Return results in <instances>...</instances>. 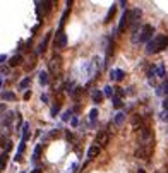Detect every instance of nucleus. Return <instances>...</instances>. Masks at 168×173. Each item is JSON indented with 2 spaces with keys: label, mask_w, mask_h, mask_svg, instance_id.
<instances>
[{
  "label": "nucleus",
  "mask_w": 168,
  "mask_h": 173,
  "mask_svg": "<svg viewBox=\"0 0 168 173\" xmlns=\"http://www.w3.org/2000/svg\"><path fill=\"white\" fill-rule=\"evenodd\" d=\"M166 46H168V36L156 34L155 38H151V41H148V48H146V51H148L149 55L151 53H160V51L166 50Z\"/></svg>",
  "instance_id": "nucleus-1"
},
{
  "label": "nucleus",
  "mask_w": 168,
  "mask_h": 173,
  "mask_svg": "<svg viewBox=\"0 0 168 173\" xmlns=\"http://www.w3.org/2000/svg\"><path fill=\"white\" fill-rule=\"evenodd\" d=\"M153 33H155V28H153L151 24H144V26L139 29V43H148V41H151Z\"/></svg>",
  "instance_id": "nucleus-2"
},
{
  "label": "nucleus",
  "mask_w": 168,
  "mask_h": 173,
  "mask_svg": "<svg viewBox=\"0 0 168 173\" xmlns=\"http://www.w3.org/2000/svg\"><path fill=\"white\" fill-rule=\"evenodd\" d=\"M141 16H142L141 9H132L129 12V17H127V24H130L134 29H137V23L141 21Z\"/></svg>",
  "instance_id": "nucleus-3"
},
{
  "label": "nucleus",
  "mask_w": 168,
  "mask_h": 173,
  "mask_svg": "<svg viewBox=\"0 0 168 173\" xmlns=\"http://www.w3.org/2000/svg\"><path fill=\"white\" fill-rule=\"evenodd\" d=\"M53 46L55 48H65L67 46V36L62 29H58L57 34H55V39H53Z\"/></svg>",
  "instance_id": "nucleus-4"
},
{
  "label": "nucleus",
  "mask_w": 168,
  "mask_h": 173,
  "mask_svg": "<svg viewBox=\"0 0 168 173\" xmlns=\"http://www.w3.org/2000/svg\"><path fill=\"white\" fill-rule=\"evenodd\" d=\"M149 154H151V144L141 146V148L136 151V156H137V158H142V160H146V158H148Z\"/></svg>",
  "instance_id": "nucleus-5"
},
{
  "label": "nucleus",
  "mask_w": 168,
  "mask_h": 173,
  "mask_svg": "<svg viewBox=\"0 0 168 173\" xmlns=\"http://www.w3.org/2000/svg\"><path fill=\"white\" fill-rule=\"evenodd\" d=\"M123 77H125V72H123L122 69H115V71L110 72V79L112 81H122Z\"/></svg>",
  "instance_id": "nucleus-6"
},
{
  "label": "nucleus",
  "mask_w": 168,
  "mask_h": 173,
  "mask_svg": "<svg viewBox=\"0 0 168 173\" xmlns=\"http://www.w3.org/2000/svg\"><path fill=\"white\" fill-rule=\"evenodd\" d=\"M108 139H110V135L107 134V132H98V135H96V142L100 146H105L108 142Z\"/></svg>",
  "instance_id": "nucleus-7"
},
{
  "label": "nucleus",
  "mask_w": 168,
  "mask_h": 173,
  "mask_svg": "<svg viewBox=\"0 0 168 173\" xmlns=\"http://www.w3.org/2000/svg\"><path fill=\"white\" fill-rule=\"evenodd\" d=\"M50 38H52V31H50V33H46L45 39H43V41L39 43V46H38V53H43V51L46 50V46H48V41H50Z\"/></svg>",
  "instance_id": "nucleus-8"
},
{
  "label": "nucleus",
  "mask_w": 168,
  "mask_h": 173,
  "mask_svg": "<svg viewBox=\"0 0 168 173\" xmlns=\"http://www.w3.org/2000/svg\"><path fill=\"white\" fill-rule=\"evenodd\" d=\"M127 17H129V12H123L122 16H120V23H118V28H117V31L122 33L123 28L127 26Z\"/></svg>",
  "instance_id": "nucleus-9"
},
{
  "label": "nucleus",
  "mask_w": 168,
  "mask_h": 173,
  "mask_svg": "<svg viewBox=\"0 0 168 173\" xmlns=\"http://www.w3.org/2000/svg\"><path fill=\"white\" fill-rule=\"evenodd\" d=\"M21 64H23V57H21V55H14V57L9 60L10 67H17V65H21Z\"/></svg>",
  "instance_id": "nucleus-10"
},
{
  "label": "nucleus",
  "mask_w": 168,
  "mask_h": 173,
  "mask_svg": "<svg viewBox=\"0 0 168 173\" xmlns=\"http://www.w3.org/2000/svg\"><path fill=\"white\" fill-rule=\"evenodd\" d=\"M123 120H125V113H123V112H117L115 118H113V123H115V125H122Z\"/></svg>",
  "instance_id": "nucleus-11"
},
{
  "label": "nucleus",
  "mask_w": 168,
  "mask_h": 173,
  "mask_svg": "<svg viewBox=\"0 0 168 173\" xmlns=\"http://www.w3.org/2000/svg\"><path fill=\"white\" fill-rule=\"evenodd\" d=\"M100 154V146H91L87 149V158H96Z\"/></svg>",
  "instance_id": "nucleus-12"
},
{
  "label": "nucleus",
  "mask_w": 168,
  "mask_h": 173,
  "mask_svg": "<svg viewBox=\"0 0 168 173\" xmlns=\"http://www.w3.org/2000/svg\"><path fill=\"white\" fill-rule=\"evenodd\" d=\"M155 76H158V77H165V76H166V72H165V65H163V64L156 65V67H155Z\"/></svg>",
  "instance_id": "nucleus-13"
},
{
  "label": "nucleus",
  "mask_w": 168,
  "mask_h": 173,
  "mask_svg": "<svg viewBox=\"0 0 168 173\" xmlns=\"http://www.w3.org/2000/svg\"><path fill=\"white\" fill-rule=\"evenodd\" d=\"M2 99H3V101H14V99H16V94L10 93V91H3V93H2Z\"/></svg>",
  "instance_id": "nucleus-14"
},
{
  "label": "nucleus",
  "mask_w": 168,
  "mask_h": 173,
  "mask_svg": "<svg viewBox=\"0 0 168 173\" xmlns=\"http://www.w3.org/2000/svg\"><path fill=\"white\" fill-rule=\"evenodd\" d=\"M158 94H165V96H168V77L165 79V82L160 86V89H158Z\"/></svg>",
  "instance_id": "nucleus-15"
},
{
  "label": "nucleus",
  "mask_w": 168,
  "mask_h": 173,
  "mask_svg": "<svg viewBox=\"0 0 168 173\" xmlns=\"http://www.w3.org/2000/svg\"><path fill=\"white\" fill-rule=\"evenodd\" d=\"M103 93H101V91H94V93H93V103H96V105H98V103H101V101H103Z\"/></svg>",
  "instance_id": "nucleus-16"
},
{
  "label": "nucleus",
  "mask_w": 168,
  "mask_h": 173,
  "mask_svg": "<svg viewBox=\"0 0 168 173\" xmlns=\"http://www.w3.org/2000/svg\"><path fill=\"white\" fill-rule=\"evenodd\" d=\"M29 84H31V79H29V77H24V79L19 82V89H21V91H26Z\"/></svg>",
  "instance_id": "nucleus-17"
},
{
  "label": "nucleus",
  "mask_w": 168,
  "mask_h": 173,
  "mask_svg": "<svg viewBox=\"0 0 168 173\" xmlns=\"http://www.w3.org/2000/svg\"><path fill=\"white\" fill-rule=\"evenodd\" d=\"M28 135H29V123L24 122V123H23V141H21V142H26Z\"/></svg>",
  "instance_id": "nucleus-18"
},
{
  "label": "nucleus",
  "mask_w": 168,
  "mask_h": 173,
  "mask_svg": "<svg viewBox=\"0 0 168 173\" xmlns=\"http://www.w3.org/2000/svg\"><path fill=\"white\" fill-rule=\"evenodd\" d=\"M39 82H41L43 86H46V84H48V72H45V71L39 72Z\"/></svg>",
  "instance_id": "nucleus-19"
},
{
  "label": "nucleus",
  "mask_w": 168,
  "mask_h": 173,
  "mask_svg": "<svg viewBox=\"0 0 168 173\" xmlns=\"http://www.w3.org/2000/svg\"><path fill=\"white\" fill-rule=\"evenodd\" d=\"M12 120H14V113H5V118H3V125H5V127H7V125H10V122H12Z\"/></svg>",
  "instance_id": "nucleus-20"
},
{
  "label": "nucleus",
  "mask_w": 168,
  "mask_h": 173,
  "mask_svg": "<svg viewBox=\"0 0 168 173\" xmlns=\"http://www.w3.org/2000/svg\"><path fill=\"white\" fill-rule=\"evenodd\" d=\"M96 117H98V110L93 108L89 112V120H91V125H94V122H96Z\"/></svg>",
  "instance_id": "nucleus-21"
},
{
  "label": "nucleus",
  "mask_w": 168,
  "mask_h": 173,
  "mask_svg": "<svg viewBox=\"0 0 168 173\" xmlns=\"http://www.w3.org/2000/svg\"><path fill=\"white\" fill-rule=\"evenodd\" d=\"M115 10H117V5H112L110 10H108V14H107V19H105V23H110V19L113 17V14H115Z\"/></svg>",
  "instance_id": "nucleus-22"
},
{
  "label": "nucleus",
  "mask_w": 168,
  "mask_h": 173,
  "mask_svg": "<svg viewBox=\"0 0 168 173\" xmlns=\"http://www.w3.org/2000/svg\"><path fill=\"white\" fill-rule=\"evenodd\" d=\"M130 122H132L134 127H137V125L142 122V117H141V115H132V120H130Z\"/></svg>",
  "instance_id": "nucleus-23"
},
{
  "label": "nucleus",
  "mask_w": 168,
  "mask_h": 173,
  "mask_svg": "<svg viewBox=\"0 0 168 173\" xmlns=\"http://www.w3.org/2000/svg\"><path fill=\"white\" fill-rule=\"evenodd\" d=\"M113 106H115L117 110H120L123 106V103H122V99H118V98H113Z\"/></svg>",
  "instance_id": "nucleus-24"
},
{
  "label": "nucleus",
  "mask_w": 168,
  "mask_h": 173,
  "mask_svg": "<svg viewBox=\"0 0 168 173\" xmlns=\"http://www.w3.org/2000/svg\"><path fill=\"white\" fill-rule=\"evenodd\" d=\"M132 43H139V29H134V33H132Z\"/></svg>",
  "instance_id": "nucleus-25"
},
{
  "label": "nucleus",
  "mask_w": 168,
  "mask_h": 173,
  "mask_svg": "<svg viewBox=\"0 0 168 173\" xmlns=\"http://www.w3.org/2000/svg\"><path fill=\"white\" fill-rule=\"evenodd\" d=\"M123 94H125V91H123L122 87H117V89H115V98H118V99H120V98L123 96Z\"/></svg>",
  "instance_id": "nucleus-26"
},
{
  "label": "nucleus",
  "mask_w": 168,
  "mask_h": 173,
  "mask_svg": "<svg viewBox=\"0 0 168 173\" xmlns=\"http://www.w3.org/2000/svg\"><path fill=\"white\" fill-rule=\"evenodd\" d=\"M39 153H41V146H36L34 148V156H33V161H36L39 158Z\"/></svg>",
  "instance_id": "nucleus-27"
},
{
  "label": "nucleus",
  "mask_w": 168,
  "mask_h": 173,
  "mask_svg": "<svg viewBox=\"0 0 168 173\" xmlns=\"http://www.w3.org/2000/svg\"><path fill=\"white\" fill-rule=\"evenodd\" d=\"M112 94H113V87L107 86V87H105V91H103V96H112Z\"/></svg>",
  "instance_id": "nucleus-28"
},
{
  "label": "nucleus",
  "mask_w": 168,
  "mask_h": 173,
  "mask_svg": "<svg viewBox=\"0 0 168 173\" xmlns=\"http://www.w3.org/2000/svg\"><path fill=\"white\" fill-rule=\"evenodd\" d=\"M65 89H67V93H74V82H67Z\"/></svg>",
  "instance_id": "nucleus-29"
},
{
  "label": "nucleus",
  "mask_w": 168,
  "mask_h": 173,
  "mask_svg": "<svg viewBox=\"0 0 168 173\" xmlns=\"http://www.w3.org/2000/svg\"><path fill=\"white\" fill-rule=\"evenodd\" d=\"M71 117H72V113H71V112H65L64 115H62V120H64V122H67V120L71 118Z\"/></svg>",
  "instance_id": "nucleus-30"
},
{
  "label": "nucleus",
  "mask_w": 168,
  "mask_h": 173,
  "mask_svg": "<svg viewBox=\"0 0 168 173\" xmlns=\"http://www.w3.org/2000/svg\"><path fill=\"white\" fill-rule=\"evenodd\" d=\"M161 120H165V122H168V110H166V112H163V113H161Z\"/></svg>",
  "instance_id": "nucleus-31"
},
{
  "label": "nucleus",
  "mask_w": 168,
  "mask_h": 173,
  "mask_svg": "<svg viewBox=\"0 0 168 173\" xmlns=\"http://www.w3.org/2000/svg\"><path fill=\"white\" fill-rule=\"evenodd\" d=\"M163 108H165V112L168 110V96H165V99H163Z\"/></svg>",
  "instance_id": "nucleus-32"
},
{
  "label": "nucleus",
  "mask_w": 168,
  "mask_h": 173,
  "mask_svg": "<svg viewBox=\"0 0 168 173\" xmlns=\"http://www.w3.org/2000/svg\"><path fill=\"white\" fill-rule=\"evenodd\" d=\"M57 112H58V106H53L52 108V117H57Z\"/></svg>",
  "instance_id": "nucleus-33"
},
{
  "label": "nucleus",
  "mask_w": 168,
  "mask_h": 173,
  "mask_svg": "<svg viewBox=\"0 0 168 173\" xmlns=\"http://www.w3.org/2000/svg\"><path fill=\"white\" fill-rule=\"evenodd\" d=\"M31 98V91H26V93H24V99H29Z\"/></svg>",
  "instance_id": "nucleus-34"
},
{
  "label": "nucleus",
  "mask_w": 168,
  "mask_h": 173,
  "mask_svg": "<svg viewBox=\"0 0 168 173\" xmlns=\"http://www.w3.org/2000/svg\"><path fill=\"white\" fill-rule=\"evenodd\" d=\"M41 101H43V103H48V96H46V94H43V96H41Z\"/></svg>",
  "instance_id": "nucleus-35"
},
{
  "label": "nucleus",
  "mask_w": 168,
  "mask_h": 173,
  "mask_svg": "<svg viewBox=\"0 0 168 173\" xmlns=\"http://www.w3.org/2000/svg\"><path fill=\"white\" fill-rule=\"evenodd\" d=\"M5 58H7L5 55H0V64H3V62H5Z\"/></svg>",
  "instance_id": "nucleus-36"
},
{
  "label": "nucleus",
  "mask_w": 168,
  "mask_h": 173,
  "mask_svg": "<svg viewBox=\"0 0 168 173\" xmlns=\"http://www.w3.org/2000/svg\"><path fill=\"white\" fill-rule=\"evenodd\" d=\"M5 112V105H0V113H3Z\"/></svg>",
  "instance_id": "nucleus-37"
},
{
  "label": "nucleus",
  "mask_w": 168,
  "mask_h": 173,
  "mask_svg": "<svg viewBox=\"0 0 168 173\" xmlns=\"http://www.w3.org/2000/svg\"><path fill=\"white\" fill-rule=\"evenodd\" d=\"M31 173H41V170H39V168H36V170H33Z\"/></svg>",
  "instance_id": "nucleus-38"
},
{
  "label": "nucleus",
  "mask_w": 168,
  "mask_h": 173,
  "mask_svg": "<svg viewBox=\"0 0 168 173\" xmlns=\"http://www.w3.org/2000/svg\"><path fill=\"white\" fill-rule=\"evenodd\" d=\"M137 173H146V171L142 170V168H139V170H137Z\"/></svg>",
  "instance_id": "nucleus-39"
},
{
  "label": "nucleus",
  "mask_w": 168,
  "mask_h": 173,
  "mask_svg": "<svg viewBox=\"0 0 168 173\" xmlns=\"http://www.w3.org/2000/svg\"><path fill=\"white\" fill-rule=\"evenodd\" d=\"M0 87H2V77H0Z\"/></svg>",
  "instance_id": "nucleus-40"
},
{
  "label": "nucleus",
  "mask_w": 168,
  "mask_h": 173,
  "mask_svg": "<svg viewBox=\"0 0 168 173\" xmlns=\"http://www.w3.org/2000/svg\"><path fill=\"white\" fill-rule=\"evenodd\" d=\"M21 173H24V171H21Z\"/></svg>",
  "instance_id": "nucleus-41"
}]
</instances>
